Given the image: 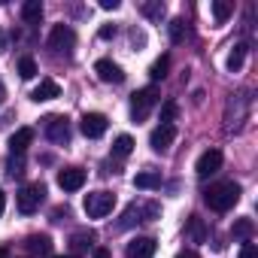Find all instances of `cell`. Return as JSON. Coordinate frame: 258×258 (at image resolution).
I'll list each match as a JSON object with an SVG mask.
<instances>
[{"mask_svg":"<svg viewBox=\"0 0 258 258\" xmlns=\"http://www.w3.org/2000/svg\"><path fill=\"white\" fill-rule=\"evenodd\" d=\"M204 201H207L210 210L228 213V210L240 201V185H237V182H216V185H210V188L204 191Z\"/></svg>","mask_w":258,"mask_h":258,"instance_id":"1","label":"cell"},{"mask_svg":"<svg viewBox=\"0 0 258 258\" xmlns=\"http://www.w3.org/2000/svg\"><path fill=\"white\" fill-rule=\"evenodd\" d=\"M43 198H46V185H43V182L22 185V191H19V198H16V204H19V213H25V216L37 213V210H40V204H43Z\"/></svg>","mask_w":258,"mask_h":258,"instance_id":"2","label":"cell"},{"mask_svg":"<svg viewBox=\"0 0 258 258\" xmlns=\"http://www.w3.org/2000/svg\"><path fill=\"white\" fill-rule=\"evenodd\" d=\"M85 213H88V219H103V216H109L112 213V207H115V195L112 191H91V195H85Z\"/></svg>","mask_w":258,"mask_h":258,"instance_id":"3","label":"cell"},{"mask_svg":"<svg viewBox=\"0 0 258 258\" xmlns=\"http://www.w3.org/2000/svg\"><path fill=\"white\" fill-rule=\"evenodd\" d=\"M155 103H158V91H155V88H140V91H134V97H131V118H134V121H143V118L152 112Z\"/></svg>","mask_w":258,"mask_h":258,"instance_id":"4","label":"cell"},{"mask_svg":"<svg viewBox=\"0 0 258 258\" xmlns=\"http://www.w3.org/2000/svg\"><path fill=\"white\" fill-rule=\"evenodd\" d=\"M46 137H49L52 143H58V146L70 143V121H67L64 115H49V118H46Z\"/></svg>","mask_w":258,"mask_h":258,"instance_id":"5","label":"cell"},{"mask_svg":"<svg viewBox=\"0 0 258 258\" xmlns=\"http://www.w3.org/2000/svg\"><path fill=\"white\" fill-rule=\"evenodd\" d=\"M49 46H52L55 52H70V49L76 46V34H73V28H70V25H55L52 34H49Z\"/></svg>","mask_w":258,"mask_h":258,"instance_id":"6","label":"cell"},{"mask_svg":"<svg viewBox=\"0 0 258 258\" xmlns=\"http://www.w3.org/2000/svg\"><path fill=\"white\" fill-rule=\"evenodd\" d=\"M106 115H100V112H85L82 115V121H79V127H82V134L85 137H91V140H97V137H103L106 134Z\"/></svg>","mask_w":258,"mask_h":258,"instance_id":"7","label":"cell"},{"mask_svg":"<svg viewBox=\"0 0 258 258\" xmlns=\"http://www.w3.org/2000/svg\"><path fill=\"white\" fill-rule=\"evenodd\" d=\"M94 73H97V79H100V82H112V85L124 82V73H121V67H118L115 61H109V58H100V61L94 64Z\"/></svg>","mask_w":258,"mask_h":258,"instance_id":"8","label":"cell"},{"mask_svg":"<svg viewBox=\"0 0 258 258\" xmlns=\"http://www.w3.org/2000/svg\"><path fill=\"white\" fill-rule=\"evenodd\" d=\"M219 167H222V152L219 149H207L201 158H198V176L201 179H207V176H213V173H219Z\"/></svg>","mask_w":258,"mask_h":258,"instance_id":"9","label":"cell"},{"mask_svg":"<svg viewBox=\"0 0 258 258\" xmlns=\"http://www.w3.org/2000/svg\"><path fill=\"white\" fill-rule=\"evenodd\" d=\"M58 185H61L64 191H79V188L85 185V170H82V167H64V170L58 173Z\"/></svg>","mask_w":258,"mask_h":258,"instance_id":"10","label":"cell"},{"mask_svg":"<svg viewBox=\"0 0 258 258\" xmlns=\"http://www.w3.org/2000/svg\"><path fill=\"white\" fill-rule=\"evenodd\" d=\"M176 140V127L173 124H158L155 131H152V137H149V143H152V149L155 152H164V149H170V143Z\"/></svg>","mask_w":258,"mask_h":258,"instance_id":"11","label":"cell"},{"mask_svg":"<svg viewBox=\"0 0 258 258\" xmlns=\"http://www.w3.org/2000/svg\"><path fill=\"white\" fill-rule=\"evenodd\" d=\"M158 249V243L152 237H134L127 243V258H152Z\"/></svg>","mask_w":258,"mask_h":258,"instance_id":"12","label":"cell"},{"mask_svg":"<svg viewBox=\"0 0 258 258\" xmlns=\"http://www.w3.org/2000/svg\"><path fill=\"white\" fill-rule=\"evenodd\" d=\"M55 97H61V85L55 82V79H43L34 91H31V100H37V103H46V100H55Z\"/></svg>","mask_w":258,"mask_h":258,"instance_id":"13","label":"cell"},{"mask_svg":"<svg viewBox=\"0 0 258 258\" xmlns=\"http://www.w3.org/2000/svg\"><path fill=\"white\" fill-rule=\"evenodd\" d=\"M34 143V131L31 127H19V131L10 137V149H13V155H25V149Z\"/></svg>","mask_w":258,"mask_h":258,"instance_id":"14","label":"cell"},{"mask_svg":"<svg viewBox=\"0 0 258 258\" xmlns=\"http://www.w3.org/2000/svg\"><path fill=\"white\" fill-rule=\"evenodd\" d=\"M185 231H188V237H191L195 243H204V240H207V225H204V219H201V216H188Z\"/></svg>","mask_w":258,"mask_h":258,"instance_id":"15","label":"cell"},{"mask_svg":"<svg viewBox=\"0 0 258 258\" xmlns=\"http://www.w3.org/2000/svg\"><path fill=\"white\" fill-rule=\"evenodd\" d=\"M28 249L34 255H49L52 252V237L49 234H34V237H28Z\"/></svg>","mask_w":258,"mask_h":258,"instance_id":"16","label":"cell"},{"mask_svg":"<svg viewBox=\"0 0 258 258\" xmlns=\"http://www.w3.org/2000/svg\"><path fill=\"white\" fill-rule=\"evenodd\" d=\"M22 16H25L28 25H40V19H43V4H40V0H28V4L22 7Z\"/></svg>","mask_w":258,"mask_h":258,"instance_id":"17","label":"cell"},{"mask_svg":"<svg viewBox=\"0 0 258 258\" xmlns=\"http://www.w3.org/2000/svg\"><path fill=\"white\" fill-rule=\"evenodd\" d=\"M246 52H249V46H246V43H237V46H234V52L228 55V70H231V73H237V70L243 67Z\"/></svg>","mask_w":258,"mask_h":258,"instance_id":"18","label":"cell"},{"mask_svg":"<svg viewBox=\"0 0 258 258\" xmlns=\"http://www.w3.org/2000/svg\"><path fill=\"white\" fill-rule=\"evenodd\" d=\"M134 185L149 191V188H158V185H161V176H158L155 170H143V173H137V176H134Z\"/></svg>","mask_w":258,"mask_h":258,"instance_id":"19","label":"cell"},{"mask_svg":"<svg viewBox=\"0 0 258 258\" xmlns=\"http://www.w3.org/2000/svg\"><path fill=\"white\" fill-rule=\"evenodd\" d=\"M234 13V4H228V0H213V19L216 25H225Z\"/></svg>","mask_w":258,"mask_h":258,"instance_id":"20","label":"cell"},{"mask_svg":"<svg viewBox=\"0 0 258 258\" xmlns=\"http://www.w3.org/2000/svg\"><path fill=\"white\" fill-rule=\"evenodd\" d=\"M112 152L118 155V158H127L134 152V137H127V134H118L115 137V143H112Z\"/></svg>","mask_w":258,"mask_h":258,"instance_id":"21","label":"cell"},{"mask_svg":"<svg viewBox=\"0 0 258 258\" xmlns=\"http://www.w3.org/2000/svg\"><path fill=\"white\" fill-rule=\"evenodd\" d=\"M231 234H234V237H240V240H249V237L255 234L252 219H237V222H234V228H231Z\"/></svg>","mask_w":258,"mask_h":258,"instance_id":"22","label":"cell"},{"mask_svg":"<svg viewBox=\"0 0 258 258\" xmlns=\"http://www.w3.org/2000/svg\"><path fill=\"white\" fill-rule=\"evenodd\" d=\"M140 10H143V16L152 19V22H161V19H164V4H161V0H149V4H143Z\"/></svg>","mask_w":258,"mask_h":258,"instance_id":"23","label":"cell"},{"mask_svg":"<svg viewBox=\"0 0 258 258\" xmlns=\"http://www.w3.org/2000/svg\"><path fill=\"white\" fill-rule=\"evenodd\" d=\"M19 76H22V79H34V76H37V61H34L31 55H25V58L19 61Z\"/></svg>","mask_w":258,"mask_h":258,"instance_id":"24","label":"cell"},{"mask_svg":"<svg viewBox=\"0 0 258 258\" xmlns=\"http://www.w3.org/2000/svg\"><path fill=\"white\" fill-rule=\"evenodd\" d=\"M176 115H179V103H176V100H167V103L161 106V124H173Z\"/></svg>","mask_w":258,"mask_h":258,"instance_id":"25","label":"cell"},{"mask_svg":"<svg viewBox=\"0 0 258 258\" xmlns=\"http://www.w3.org/2000/svg\"><path fill=\"white\" fill-rule=\"evenodd\" d=\"M167 67H170V58H167V55H161V58H158V61L152 64L149 76H152V79L158 82V79H164V76H167Z\"/></svg>","mask_w":258,"mask_h":258,"instance_id":"26","label":"cell"},{"mask_svg":"<svg viewBox=\"0 0 258 258\" xmlns=\"http://www.w3.org/2000/svg\"><path fill=\"white\" fill-rule=\"evenodd\" d=\"M185 31H188V28H185L182 19H173V22H170V40H173V43H182V40H185Z\"/></svg>","mask_w":258,"mask_h":258,"instance_id":"27","label":"cell"},{"mask_svg":"<svg viewBox=\"0 0 258 258\" xmlns=\"http://www.w3.org/2000/svg\"><path fill=\"white\" fill-rule=\"evenodd\" d=\"M7 170H10V176H22L25 173V158L22 155H13L10 164H7Z\"/></svg>","mask_w":258,"mask_h":258,"instance_id":"28","label":"cell"},{"mask_svg":"<svg viewBox=\"0 0 258 258\" xmlns=\"http://www.w3.org/2000/svg\"><path fill=\"white\" fill-rule=\"evenodd\" d=\"M91 243H94V234H91V231H88V234H85V231H82V234H73V246H76V249H88Z\"/></svg>","mask_w":258,"mask_h":258,"instance_id":"29","label":"cell"},{"mask_svg":"<svg viewBox=\"0 0 258 258\" xmlns=\"http://www.w3.org/2000/svg\"><path fill=\"white\" fill-rule=\"evenodd\" d=\"M237 258H258V246L246 240V243L240 246V255H237Z\"/></svg>","mask_w":258,"mask_h":258,"instance_id":"30","label":"cell"},{"mask_svg":"<svg viewBox=\"0 0 258 258\" xmlns=\"http://www.w3.org/2000/svg\"><path fill=\"white\" fill-rule=\"evenodd\" d=\"M140 213H143L146 219H158V216H161V207H158V204H143Z\"/></svg>","mask_w":258,"mask_h":258,"instance_id":"31","label":"cell"},{"mask_svg":"<svg viewBox=\"0 0 258 258\" xmlns=\"http://www.w3.org/2000/svg\"><path fill=\"white\" fill-rule=\"evenodd\" d=\"M97 37H100V40H109V37H115V25H103V28L97 31Z\"/></svg>","mask_w":258,"mask_h":258,"instance_id":"32","label":"cell"},{"mask_svg":"<svg viewBox=\"0 0 258 258\" xmlns=\"http://www.w3.org/2000/svg\"><path fill=\"white\" fill-rule=\"evenodd\" d=\"M118 7H121V4H118V0H100V10H112V13H115Z\"/></svg>","mask_w":258,"mask_h":258,"instance_id":"33","label":"cell"},{"mask_svg":"<svg viewBox=\"0 0 258 258\" xmlns=\"http://www.w3.org/2000/svg\"><path fill=\"white\" fill-rule=\"evenodd\" d=\"M91 258H112V255H109V249H103V246H97V249H94V255H91Z\"/></svg>","mask_w":258,"mask_h":258,"instance_id":"34","label":"cell"},{"mask_svg":"<svg viewBox=\"0 0 258 258\" xmlns=\"http://www.w3.org/2000/svg\"><path fill=\"white\" fill-rule=\"evenodd\" d=\"M176 258H201V255H198V252H195V249H185V252H179V255H176Z\"/></svg>","mask_w":258,"mask_h":258,"instance_id":"35","label":"cell"},{"mask_svg":"<svg viewBox=\"0 0 258 258\" xmlns=\"http://www.w3.org/2000/svg\"><path fill=\"white\" fill-rule=\"evenodd\" d=\"M4 210H7V191L0 188V216H4Z\"/></svg>","mask_w":258,"mask_h":258,"instance_id":"36","label":"cell"},{"mask_svg":"<svg viewBox=\"0 0 258 258\" xmlns=\"http://www.w3.org/2000/svg\"><path fill=\"white\" fill-rule=\"evenodd\" d=\"M7 100V88H4V82H0V103Z\"/></svg>","mask_w":258,"mask_h":258,"instance_id":"37","label":"cell"},{"mask_svg":"<svg viewBox=\"0 0 258 258\" xmlns=\"http://www.w3.org/2000/svg\"><path fill=\"white\" fill-rule=\"evenodd\" d=\"M0 258H10V252H7V249H4V246H0Z\"/></svg>","mask_w":258,"mask_h":258,"instance_id":"38","label":"cell"},{"mask_svg":"<svg viewBox=\"0 0 258 258\" xmlns=\"http://www.w3.org/2000/svg\"><path fill=\"white\" fill-rule=\"evenodd\" d=\"M55 258H76V255H55Z\"/></svg>","mask_w":258,"mask_h":258,"instance_id":"39","label":"cell"}]
</instances>
